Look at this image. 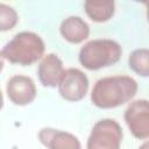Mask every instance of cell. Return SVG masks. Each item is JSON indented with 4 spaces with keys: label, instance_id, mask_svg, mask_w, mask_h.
<instances>
[{
    "label": "cell",
    "instance_id": "obj_12",
    "mask_svg": "<svg viewBox=\"0 0 149 149\" xmlns=\"http://www.w3.org/2000/svg\"><path fill=\"white\" fill-rule=\"evenodd\" d=\"M129 68L137 74L147 77L149 74V51L146 48L134 50L128 58Z\"/></svg>",
    "mask_w": 149,
    "mask_h": 149
},
{
    "label": "cell",
    "instance_id": "obj_5",
    "mask_svg": "<svg viewBox=\"0 0 149 149\" xmlns=\"http://www.w3.org/2000/svg\"><path fill=\"white\" fill-rule=\"evenodd\" d=\"M88 90L87 76L77 68L64 70L63 77L58 84V91L63 99L68 101L81 100Z\"/></svg>",
    "mask_w": 149,
    "mask_h": 149
},
{
    "label": "cell",
    "instance_id": "obj_14",
    "mask_svg": "<svg viewBox=\"0 0 149 149\" xmlns=\"http://www.w3.org/2000/svg\"><path fill=\"white\" fill-rule=\"evenodd\" d=\"M2 69H3V57H2V54L0 51V72H1Z\"/></svg>",
    "mask_w": 149,
    "mask_h": 149
},
{
    "label": "cell",
    "instance_id": "obj_11",
    "mask_svg": "<svg viewBox=\"0 0 149 149\" xmlns=\"http://www.w3.org/2000/svg\"><path fill=\"white\" fill-rule=\"evenodd\" d=\"M84 8L88 17L94 22H106L113 15L115 10V3L112 0L106 1H91L84 2Z\"/></svg>",
    "mask_w": 149,
    "mask_h": 149
},
{
    "label": "cell",
    "instance_id": "obj_16",
    "mask_svg": "<svg viewBox=\"0 0 149 149\" xmlns=\"http://www.w3.org/2000/svg\"><path fill=\"white\" fill-rule=\"evenodd\" d=\"M147 148H148V143L146 142V143H143V146H142L140 149H147Z\"/></svg>",
    "mask_w": 149,
    "mask_h": 149
},
{
    "label": "cell",
    "instance_id": "obj_1",
    "mask_svg": "<svg viewBox=\"0 0 149 149\" xmlns=\"http://www.w3.org/2000/svg\"><path fill=\"white\" fill-rule=\"evenodd\" d=\"M137 92V83L129 76L105 77L95 81L91 101L99 108H115L134 98Z\"/></svg>",
    "mask_w": 149,
    "mask_h": 149
},
{
    "label": "cell",
    "instance_id": "obj_13",
    "mask_svg": "<svg viewBox=\"0 0 149 149\" xmlns=\"http://www.w3.org/2000/svg\"><path fill=\"white\" fill-rule=\"evenodd\" d=\"M17 20V13L13 7L6 3H0V31L13 29L16 26Z\"/></svg>",
    "mask_w": 149,
    "mask_h": 149
},
{
    "label": "cell",
    "instance_id": "obj_15",
    "mask_svg": "<svg viewBox=\"0 0 149 149\" xmlns=\"http://www.w3.org/2000/svg\"><path fill=\"white\" fill-rule=\"evenodd\" d=\"M3 106V97H2V93H1V90H0V111Z\"/></svg>",
    "mask_w": 149,
    "mask_h": 149
},
{
    "label": "cell",
    "instance_id": "obj_10",
    "mask_svg": "<svg viewBox=\"0 0 149 149\" xmlns=\"http://www.w3.org/2000/svg\"><path fill=\"white\" fill-rule=\"evenodd\" d=\"M59 31L64 40L77 44L88 37L90 27L80 16H69L62 21Z\"/></svg>",
    "mask_w": 149,
    "mask_h": 149
},
{
    "label": "cell",
    "instance_id": "obj_3",
    "mask_svg": "<svg viewBox=\"0 0 149 149\" xmlns=\"http://www.w3.org/2000/svg\"><path fill=\"white\" fill-rule=\"evenodd\" d=\"M122 55L121 45L108 38L88 41L79 51V63L87 70H99L119 62Z\"/></svg>",
    "mask_w": 149,
    "mask_h": 149
},
{
    "label": "cell",
    "instance_id": "obj_2",
    "mask_svg": "<svg viewBox=\"0 0 149 149\" xmlns=\"http://www.w3.org/2000/svg\"><path fill=\"white\" fill-rule=\"evenodd\" d=\"M44 48V42L37 34L21 31L5 44L1 54L8 62L26 66L41 59Z\"/></svg>",
    "mask_w": 149,
    "mask_h": 149
},
{
    "label": "cell",
    "instance_id": "obj_8",
    "mask_svg": "<svg viewBox=\"0 0 149 149\" xmlns=\"http://www.w3.org/2000/svg\"><path fill=\"white\" fill-rule=\"evenodd\" d=\"M38 139L48 149H81L79 140L73 134L55 128H42Z\"/></svg>",
    "mask_w": 149,
    "mask_h": 149
},
{
    "label": "cell",
    "instance_id": "obj_4",
    "mask_svg": "<svg viewBox=\"0 0 149 149\" xmlns=\"http://www.w3.org/2000/svg\"><path fill=\"white\" fill-rule=\"evenodd\" d=\"M122 128L113 119H102L94 123L87 139V149H120Z\"/></svg>",
    "mask_w": 149,
    "mask_h": 149
},
{
    "label": "cell",
    "instance_id": "obj_6",
    "mask_svg": "<svg viewBox=\"0 0 149 149\" xmlns=\"http://www.w3.org/2000/svg\"><path fill=\"white\" fill-rule=\"evenodd\" d=\"M125 121L136 139L146 140L149 137V104L146 99L130 102L125 111Z\"/></svg>",
    "mask_w": 149,
    "mask_h": 149
},
{
    "label": "cell",
    "instance_id": "obj_7",
    "mask_svg": "<svg viewBox=\"0 0 149 149\" xmlns=\"http://www.w3.org/2000/svg\"><path fill=\"white\" fill-rule=\"evenodd\" d=\"M6 91L9 100L19 106H26L33 102L36 97V86L34 80L23 74L13 76L7 83Z\"/></svg>",
    "mask_w": 149,
    "mask_h": 149
},
{
    "label": "cell",
    "instance_id": "obj_9",
    "mask_svg": "<svg viewBox=\"0 0 149 149\" xmlns=\"http://www.w3.org/2000/svg\"><path fill=\"white\" fill-rule=\"evenodd\" d=\"M64 73V68L61 58L55 54L44 56L38 65L37 74L43 86L56 87L58 86Z\"/></svg>",
    "mask_w": 149,
    "mask_h": 149
}]
</instances>
